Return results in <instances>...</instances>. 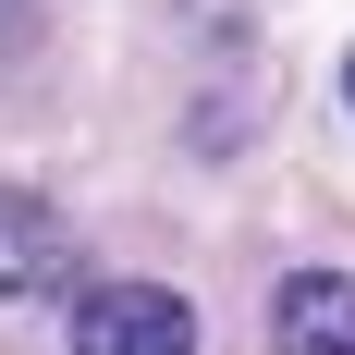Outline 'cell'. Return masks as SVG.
<instances>
[{
  "label": "cell",
  "instance_id": "4",
  "mask_svg": "<svg viewBox=\"0 0 355 355\" xmlns=\"http://www.w3.org/2000/svg\"><path fill=\"white\" fill-rule=\"evenodd\" d=\"M343 98H355V62H343Z\"/></svg>",
  "mask_w": 355,
  "mask_h": 355
},
{
  "label": "cell",
  "instance_id": "1",
  "mask_svg": "<svg viewBox=\"0 0 355 355\" xmlns=\"http://www.w3.org/2000/svg\"><path fill=\"white\" fill-rule=\"evenodd\" d=\"M73 355H196V306L172 282H98L73 294Z\"/></svg>",
  "mask_w": 355,
  "mask_h": 355
},
{
  "label": "cell",
  "instance_id": "3",
  "mask_svg": "<svg viewBox=\"0 0 355 355\" xmlns=\"http://www.w3.org/2000/svg\"><path fill=\"white\" fill-rule=\"evenodd\" d=\"M62 220H49V209H37V196H0V294H49V282H62Z\"/></svg>",
  "mask_w": 355,
  "mask_h": 355
},
{
  "label": "cell",
  "instance_id": "2",
  "mask_svg": "<svg viewBox=\"0 0 355 355\" xmlns=\"http://www.w3.org/2000/svg\"><path fill=\"white\" fill-rule=\"evenodd\" d=\"M270 343L282 355H355V270H282Z\"/></svg>",
  "mask_w": 355,
  "mask_h": 355
}]
</instances>
